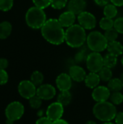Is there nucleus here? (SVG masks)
Returning a JSON list of instances; mask_svg holds the SVG:
<instances>
[{
	"instance_id": "22",
	"label": "nucleus",
	"mask_w": 123,
	"mask_h": 124,
	"mask_svg": "<svg viewBox=\"0 0 123 124\" xmlns=\"http://www.w3.org/2000/svg\"><path fill=\"white\" fill-rule=\"evenodd\" d=\"M104 59V66L109 68H115L117 64V57L110 54L107 53L103 57Z\"/></svg>"
},
{
	"instance_id": "46",
	"label": "nucleus",
	"mask_w": 123,
	"mask_h": 124,
	"mask_svg": "<svg viewBox=\"0 0 123 124\" xmlns=\"http://www.w3.org/2000/svg\"><path fill=\"white\" fill-rule=\"evenodd\" d=\"M113 124V123H112V122H104V124Z\"/></svg>"
},
{
	"instance_id": "13",
	"label": "nucleus",
	"mask_w": 123,
	"mask_h": 124,
	"mask_svg": "<svg viewBox=\"0 0 123 124\" xmlns=\"http://www.w3.org/2000/svg\"><path fill=\"white\" fill-rule=\"evenodd\" d=\"M72 78L67 73H62L56 78V85L60 92L69 91L72 87Z\"/></svg>"
},
{
	"instance_id": "28",
	"label": "nucleus",
	"mask_w": 123,
	"mask_h": 124,
	"mask_svg": "<svg viewBox=\"0 0 123 124\" xmlns=\"http://www.w3.org/2000/svg\"><path fill=\"white\" fill-rule=\"evenodd\" d=\"M110 102L115 105H119L123 102V94L120 92H112L110 95Z\"/></svg>"
},
{
	"instance_id": "9",
	"label": "nucleus",
	"mask_w": 123,
	"mask_h": 124,
	"mask_svg": "<svg viewBox=\"0 0 123 124\" xmlns=\"http://www.w3.org/2000/svg\"><path fill=\"white\" fill-rule=\"evenodd\" d=\"M78 24L85 30H92L96 25V17L88 11H84L79 14L77 17Z\"/></svg>"
},
{
	"instance_id": "2",
	"label": "nucleus",
	"mask_w": 123,
	"mask_h": 124,
	"mask_svg": "<svg viewBox=\"0 0 123 124\" xmlns=\"http://www.w3.org/2000/svg\"><path fill=\"white\" fill-rule=\"evenodd\" d=\"M86 30L79 24H74L65 30V41L72 48H80L83 46L86 42Z\"/></svg>"
},
{
	"instance_id": "34",
	"label": "nucleus",
	"mask_w": 123,
	"mask_h": 124,
	"mask_svg": "<svg viewBox=\"0 0 123 124\" xmlns=\"http://www.w3.org/2000/svg\"><path fill=\"white\" fill-rule=\"evenodd\" d=\"M114 28L119 33L123 34V17H117L114 23Z\"/></svg>"
},
{
	"instance_id": "8",
	"label": "nucleus",
	"mask_w": 123,
	"mask_h": 124,
	"mask_svg": "<svg viewBox=\"0 0 123 124\" xmlns=\"http://www.w3.org/2000/svg\"><path fill=\"white\" fill-rule=\"evenodd\" d=\"M17 90L19 94L22 98L29 100L36 95L37 88L30 80H23L19 83Z\"/></svg>"
},
{
	"instance_id": "29",
	"label": "nucleus",
	"mask_w": 123,
	"mask_h": 124,
	"mask_svg": "<svg viewBox=\"0 0 123 124\" xmlns=\"http://www.w3.org/2000/svg\"><path fill=\"white\" fill-rule=\"evenodd\" d=\"M118 34H119V33L114 28L105 31V32L104 33V35L105 38L107 39V40L108 41V42L117 41V39L118 37Z\"/></svg>"
},
{
	"instance_id": "12",
	"label": "nucleus",
	"mask_w": 123,
	"mask_h": 124,
	"mask_svg": "<svg viewBox=\"0 0 123 124\" xmlns=\"http://www.w3.org/2000/svg\"><path fill=\"white\" fill-rule=\"evenodd\" d=\"M111 95V91L107 86H98L92 92V98L96 102L107 101Z\"/></svg>"
},
{
	"instance_id": "23",
	"label": "nucleus",
	"mask_w": 123,
	"mask_h": 124,
	"mask_svg": "<svg viewBox=\"0 0 123 124\" xmlns=\"http://www.w3.org/2000/svg\"><path fill=\"white\" fill-rule=\"evenodd\" d=\"M104 17H109V18H112L113 19L114 17H115L117 15L118 10L117 8L115 5H114L113 4H107L105 7H104Z\"/></svg>"
},
{
	"instance_id": "30",
	"label": "nucleus",
	"mask_w": 123,
	"mask_h": 124,
	"mask_svg": "<svg viewBox=\"0 0 123 124\" xmlns=\"http://www.w3.org/2000/svg\"><path fill=\"white\" fill-rule=\"evenodd\" d=\"M29 105L33 109H39L42 105V100L37 95L29 99Z\"/></svg>"
},
{
	"instance_id": "17",
	"label": "nucleus",
	"mask_w": 123,
	"mask_h": 124,
	"mask_svg": "<svg viewBox=\"0 0 123 124\" xmlns=\"http://www.w3.org/2000/svg\"><path fill=\"white\" fill-rule=\"evenodd\" d=\"M84 81L87 87L94 89L99 85L101 79L98 73L90 72L88 75H86Z\"/></svg>"
},
{
	"instance_id": "21",
	"label": "nucleus",
	"mask_w": 123,
	"mask_h": 124,
	"mask_svg": "<svg viewBox=\"0 0 123 124\" xmlns=\"http://www.w3.org/2000/svg\"><path fill=\"white\" fill-rule=\"evenodd\" d=\"M72 101V94L69 91L60 92L57 96V102L62 104L64 107L67 106Z\"/></svg>"
},
{
	"instance_id": "45",
	"label": "nucleus",
	"mask_w": 123,
	"mask_h": 124,
	"mask_svg": "<svg viewBox=\"0 0 123 124\" xmlns=\"http://www.w3.org/2000/svg\"><path fill=\"white\" fill-rule=\"evenodd\" d=\"M120 78L122 80V81L123 82V73H122V74H121V75H120Z\"/></svg>"
},
{
	"instance_id": "27",
	"label": "nucleus",
	"mask_w": 123,
	"mask_h": 124,
	"mask_svg": "<svg viewBox=\"0 0 123 124\" xmlns=\"http://www.w3.org/2000/svg\"><path fill=\"white\" fill-rule=\"evenodd\" d=\"M88 54L89 53H88V50L86 47L83 46L75 54L74 60L77 63H81V62H83L84 61L86 62Z\"/></svg>"
},
{
	"instance_id": "31",
	"label": "nucleus",
	"mask_w": 123,
	"mask_h": 124,
	"mask_svg": "<svg viewBox=\"0 0 123 124\" xmlns=\"http://www.w3.org/2000/svg\"><path fill=\"white\" fill-rule=\"evenodd\" d=\"M68 4V0H51V6L54 9H64Z\"/></svg>"
},
{
	"instance_id": "38",
	"label": "nucleus",
	"mask_w": 123,
	"mask_h": 124,
	"mask_svg": "<svg viewBox=\"0 0 123 124\" xmlns=\"http://www.w3.org/2000/svg\"><path fill=\"white\" fill-rule=\"evenodd\" d=\"M9 62L6 58H0V69L6 70L8 67Z\"/></svg>"
},
{
	"instance_id": "35",
	"label": "nucleus",
	"mask_w": 123,
	"mask_h": 124,
	"mask_svg": "<svg viewBox=\"0 0 123 124\" xmlns=\"http://www.w3.org/2000/svg\"><path fill=\"white\" fill-rule=\"evenodd\" d=\"M9 76L6 70L0 69V85H4L8 82Z\"/></svg>"
},
{
	"instance_id": "33",
	"label": "nucleus",
	"mask_w": 123,
	"mask_h": 124,
	"mask_svg": "<svg viewBox=\"0 0 123 124\" xmlns=\"http://www.w3.org/2000/svg\"><path fill=\"white\" fill-rule=\"evenodd\" d=\"M33 3L34 4V6L41 8L42 9H44L47 8L48 7L51 6V0H32Z\"/></svg>"
},
{
	"instance_id": "20",
	"label": "nucleus",
	"mask_w": 123,
	"mask_h": 124,
	"mask_svg": "<svg viewBox=\"0 0 123 124\" xmlns=\"http://www.w3.org/2000/svg\"><path fill=\"white\" fill-rule=\"evenodd\" d=\"M107 87L112 92H120L123 89V82L120 78H112L108 82Z\"/></svg>"
},
{
	"instance_id": "40",
	"label": "nucleus",
	"mask_w": 123,
	"mask_h": 124,
	"mask_svg": "<svg viewBox=\"0 0 123 124\" xmlns=\"http://www.w3.org/2000/svg\"><path fill=\"white\" fill-rule=\"evenodd\" d=\"M111 3L117 7H123V0H110Z\"/></svg>"
},
{
	"instance_id": "5",
	"label": "nucleus",
	"mask_w": 123,
	"mask_h": 124,
	"mask_svg": "<svg viewBox=\"0 0 123 124\" xmlns=\"http://www.w3.org/2000/svg\"><path fill=\"white\" fill-rule=\"evenodd\" d=\"M108 43L104 35L99 31H94L87 36V46L91 52H101L104 51L107 48Z\"/></svg>"
},
{
	"instance_id": "39",
	"label": "nucleus",
	"mask_w": 123,
	"mask_h": 124,
	"mask_svg": "<svg viewBox=\"0 0 123 124\" xmlns=\"http://www.w3.org/2000/svg\"><path fill=\"white\" fill-rule=\"evenodd\" d=\"M94 1L96 3V4L100 7H105L110 1V0H94Z\"/></svg>"
},
{
	"instance_id": "11",
	"label": "nucleus",
	"mask_w": 123,
	"mask_h": 124,
	"mask_svg": "<svg viewBox=\"0 0 123 124\" xmlns=\"http://www.w3.org/2000/svg\"><path fill=\"white\" fill-rule=\"evenodd\" d=\"M56 89L51 84H41L37 88L36 95L42 100H50L56 95Z\"/></svg>"
},
{
	"instance_id": "4",
	"label": "nucleus",
	"mask_w": 123,
	"mask_h": 124,
	"mask_svg": "<svg viewBox=\"0 0 123 124\" xmlns=\"http://www.w3.org/2000/svg\"><path fill=\"white\" fill-rule=\"evenodd\" d=\"M46 20L43 9L36 6L29 8L25 14L26 24L32 29H41Z\"/></svg>"
},
{
	"instance_id": "6",
	"label": "nucleus",
	"mask_w": 123,
	"mask_h": 124,
	"mask_svg": "<svg viewBox=\"0 0 123 124\" xmlns=\"http://www.w3.org/2000/svg\"><path fill=\"white\" fill-rule=\"evenodd\" d=\"M25 113L24 105L19 101H13L10 102L5 109L6 118L12 121L20 120Z\"/></svg>"
},
{
	"instance_id": "24",
	"label": "nucleus",
	"mask_w": 123,
	"mask_h": 124,
	"mask_svg": "<svg viewBox=\"0 0 123 124\" xmlns=\"http://www.w3.org/2000/svg\"><path fill=\"white\" fill-rule=\"evenodd\" d=\"M101 81L104 82H109L112 78V71L111 68L104 66L98 73Z\"/></svg>"
},
{
	"instance_id": "14",
	"label": "nucleus",
	"mask_w": 123,
	"mask_h": 124,
	"mask_svg": "<svg viewBox=\"0 0 123 124\" xmlns=\"http://www.w3.org/2000/svg\"><path fill=\"white\" fill-rule=\"evenodd\" d=\"M67 10L78 15L86 11L87 2L86 0H70L67 4Z\"/></svg>"
},
{
	"instance_id": "43",
	"label": "nucleus",
	"mask_w": 123,
	"mask_h": 124,
	"mask_svg": "<svg viewBox=\"0 0 123 124\" xmlns=\"http://www.w3.org/2000/svg\"><path fill=\"white\" fill-rule=\"evenodd\" d=\"M14 124V121H10V120H8V119H7L6 120V124Z\"/></svg>"
},
{
	"instance_id": "10",
	"label": "nucleus",
	"mask_w": 123,
	"mask_h": 124,
	"mask_svg": "<svg viewBox=\"0 0 123 124\" xmlns=\"http://www.w3.org/2000/svg\"><path fill=\"white\" fill-rule=\"evenodd\" d=\"M64 113V106L58 102L50 104L46 110V116L52 121L61 119Z\"/></svg>"
},
{
	"instance_id": "42",
	"label": "nucleus",
	"mask_w": 123,
	"mask_h": 124,
	"mask_svg": "<svg viewBox=\"0 0 123 124\" xmlns=\"http://www.w3.org/2000/svg\"><path fill=\"white\" fill-rule=\"evenodd\" d=\"M86 124H97L95 121H87Z\"/></svg>"
},
{
	"instance_id": "25",
	"label": "nucleus",
	"mask_w": 123,
	"mask_h": 124,
	"mask_svg": "<svg viewBox=\"0 0 123 124\" xmlns=\"http://www.w3.org/2000/svg\"><path fill=\"white\" fill-rule=\"evenodd\" d=\"M43 79H44V76L43 73L38 70L33 71L30 76V81L36 87L37 86L38 87L43 84Z\"/></svg>"
},
{
	"instance_id": "7",
	"label": "nucleus",
	"mask_w": 123,
	"mask_h": 124,
	"mask_svg": "<svg viewBox=\"0 0 123 124\" xmlns=\"http://www.w3.org/2000/svg\"><path fill=\"white\" fill-rule=\"evenodd\" d=\"M86 64L90 72L99 73V70L104 67L103 57L99 52H91L87 56Z\"/></svg>"
},
{
	"instance_id": "37",
	"label": "nucleus",
	"mask_w": 123,
	"mask_h": 124,
	"mask_svg": "<svg viewBox=\"0 0 123 124\" xmlns=\"http://www.w3.org/2000/svg\"><path fill=\"white\" fill-rule=\"evenodd\" d=\"M114 120L115 124H123V112L117 113Z\"/></svg>"
},
{
	"instance_id": "41",
	"label": "nucleus",
	"mask_w": 123,
	"mask_h": 124,
	"mask_svg": "<svg viewBox=\"0 0 123 124\" xmlns=\"http://www.w3.org/2000/svg\"><path fill=\"white\" fill-rule=\"evenodd\" d=\"M52 124H69V123L67 121L61 118V119H59V120H57V121H53Z\"/></svg>"
},
{
	"instance_id": "15",
	"label": "nucleus",
	"mask_w": 123,
	"mask_h": 124,
	"mask_svg": "<svg viewBox=\"0 0 123 124\" xmlns=\"http://www.w3.org/2000/svg\"><path fill=\"white\" fill-rule=\"evenodd\" d=\"M69 75L71 78L76 82H82L85 80L86 76V70L80 65H72L69 69Z\"/></svg>"
},
{
	"instance_id": "47",
	"label": "nucleus",
	"mask_w": 123,
	"mask_h": 124,
	"mask_svg": "<svg viewBox=\"0 0 123 124\" xmlns=\"http://www.w3.org/2000/svg\"><path fill=\"white\" fill-rule=\"evenodd\" d=\"M121 63H122V65L123 66V57H122V59H121Z\"/></svg>"
},
{
	"instance_id": "16",
	"label": "nucleus",
	"mask_w": 123,
	"mask_h": 124,
	"mask_svg": "<svg viewBox=\"0 0 123 124\" xmlns=\"http://www.w3.org/2000/svg\"><path fill=\"white\" fill-rule=\"evenodd\" d=\"M59 22L63 28H69L73 25L76 20V15L67 10L62 12L58 18Z\"/></svg>"
},
{
	"instance_id": "3",
	"label": "nucleus",
	"mask_w": 123,
	"mask_h": 124,
	"mask_svg": "<svg viewBox=\"0 0 123 124\" xmlns=\"http://www.w3.org/2000/svg\"><path fill=\"white\" fill-rule=\"evenodd\" d=\"M93 113L96 118L103 122H109L115 119L117 112L115 105L111 102H96L93 108Z\"/></svg>"
},
{
	"instance_id": "32",
	"label": "nucleus",
	"mask_w": 123,
	"mask_h": 124,
	"mask_svg": "<svg viewBox=\"0 0 123 124\" xmlns=\"http://www.w3.org/2000/svg\"><path fill=\"white\" fill-rule=\"evenodd\" d=\"M14 4V0H0V10L2 12L9 11Z\"/></svg>"
},
{
	"instance_id": "36",
	"label": "nucleus",
	"mask_w": 123,
	"mask_h": 124,
	"mask_svg": "<svg viewBox=\"0 0 123 124\" xmlns=\"http://www.w3.org/2000/svg\"><path fill=\"white\" fill-rule=\"evenodd\" d=\"M52 123H53V121L51 120H50L47 116L40 117L36 121V124H52Z\"/></svg>"
},
{
	"instance_id": "44",
	"label": "nucleus",
	"mask_w": 123,
	"mask_h": 124,
	"mask_svg": "<svg viewBox=\"0 0 123 124\" xmlns=\"http://www.w3.org/2000/svg\"><path fill=\"white\" fill-rule=\"evenodd\" d=\"M42 115H43V110H40V111L38 113V116H40V117H42Z\"/></svg>"
},
{
	"instance_id": "18",
	"label": "nucleus",
	"mask_w": 123,
	"mask_h": 124,
	"mask_svg": "<svg viewBox=\"0 0 123 124\" xmlns=\"http://www.w3.org/2000/svg\"><path fill=\"white\" fill-rule=\"evenodd\" d=\"M108 53H110L116 57H119L123 54V44L117 41L109 42L107 48Z\"/></svg>"
},
{
	"instance_id": "26",
	"label": "nucleus",
	"mask_w": 123,
	"mask_h": 124,
	"mask_svg": "<svg viewBox=\"0 0 123 124\" xmlns=\"http://www.w3.org/2000/svg\"><path fill=\"white\" fill-rule=\"evenodd\" d=\"M114 23L115 20H113V19L104 17L99 21V27L101 28V29L105 31L107 30L114 28Z\"/></svg>"
},
{
	"instance_id": "19",
	"label": "nucleus",
	"mask_w": 123,
	"mask_h": 124,
	"mask_svg": "<svg viewBox=\"0 0 123 124\" xmlns=\"http://www.w3.org/2000/svg\"><path fill=\"white\" fill-rule=\"evenodd\" d=\"M12 31V24L8 21H3L0 23V39L8 38Z\"/></svg>"
},
{
	"instance_id": "1",
	"label": "nucleus",
	"mask_w": 123,
	"mask_h": 124,
	"mask_svg": "<svg viewBox=\"0 0 123 124\" xmlns=\"http://www.w3.org/2000/svg\"><path fill=\"white\" fill-rule=\"evenodd\" d=\"M43 38L49 43L54 45H60L65 41V31L58 19H48L41 28Z\"/></svg>"
}]
</instances>
